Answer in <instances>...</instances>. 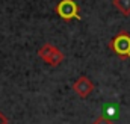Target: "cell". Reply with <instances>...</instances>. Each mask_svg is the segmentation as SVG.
<instances>
[{
    "label": "cell",
    "instance_id": "3",
    "mask_svg": "<svg viewBox=\"0 0 130 124\" xmlns=\"http://www.w3.org/2000/svg\"><path fill=\"white\" fill-rule=\"evenodd\" d=\"M56 14L64 20V21H71V20H82L80 17V8L74 0H61L56 5Z\"/></svg>",
    "mask_w": 130,
    "mask_h": 124
},
{
    "label": "cell",
    "instance_id": "6",
    "mask_svg": "<svg viewBox=\"0 0 130 124\" xmlns=\"http://www.w3.org/2000/svg\"><path fill=\"white\" fill-rule=\"evenodd\" d=\"M92 124H113V121L110 118H107V117H98V118L94 120Z\"/></svg>",
    "mask_w": 130,
    "mask_h": 124
},
{
    "label": "cell",
    "instance_id": "5",
    "mask_svg": "<svg viewBox=\"0 0 130 124\" xmlns=\"http://www.w3.org/2000/svg\"><path fill=\"white\" fill-rule=\"evenodd\" d=\"M112 3L123 15H130V0H112Z\"/></svg>",
    "mask_w": 130,
    "mask_h": 124
},
{
    "label": "cell",
    "instance_id": "4",
    "mask_svg": "<svg viewBox=\"0 0 130 124\" xmlns=\"http://www.w3.org/2000/svg\"><path fill=\"white\" fill-rule=\"evenodd\" d=\"M73 91L77 94L80 98H86L89 94L94 91V83L89 77L86 76H80L76 79V82L73 83Z\"/></svg>",
    "mask_w": 130,
    "mask_h": 124
},
{
    "label": "cell",
    "instance_id": "1",
    "mask_svg": "<svg viewBox=\"0 0 130 124\" xmlns=\"http://www.w3.org/2000/svg\"><path fill=\"white\" fill-rule=\"evenodd\" d=\"M109 49L121 59H130V33L127 30H120L109 41Z\"/></svg>",
    "mask_w": 130,
    "mask_h": 124
},
{
    "label": "cell",
    "instance_id": "2",
    "mask_svg": "<svg viewBox=\"0 0 130 124\" xmlns=\"http://www.w3.org/2000/svg\"><path fill=\"white\" fill-rule=\"evenodd\" d=\"M38 56L50 67H58L65 59V55L53 44H44L38 49Z\"/></svg>",
    "mask_w": 130,
    "mask_h": 124
},
{
    "label": "cell",
    "instance_id": "7",
    "mask_svg": "<svg viewBox=\"0 0 130 124\" xmlns=\"http://www.w3.org/2000/svg\"><path fill=\"white\" fill-rule=\"evenodd\" d=\"M0 124H9V121H8V117L0 111Z\"/></svg>",
    "mask_w": 130,
    "mask_h": 124
}]
</instances>
